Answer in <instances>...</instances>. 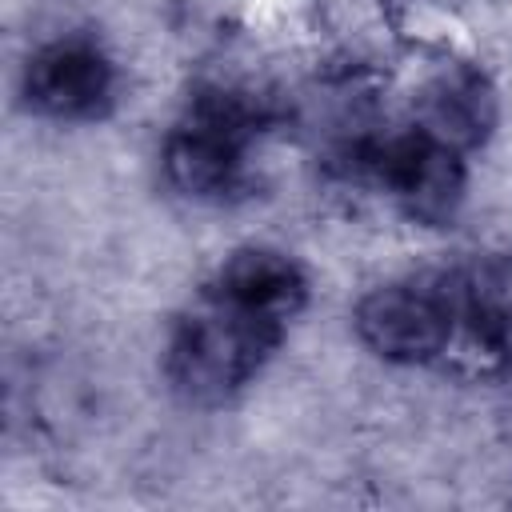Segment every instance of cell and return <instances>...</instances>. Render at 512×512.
Masks as SVG:
<instances>
[{
	"label": "cell",
	"mask_w": 512,
	"mask_h": 512,
	"mask_svg": "<svg viewBox=\"0 0 512 512\" xmlns=\"http://www.w3.org/2000/svg\"><path fill=\"white\" fill-rule=\"evenodd\" d=\"M284 324L260 316L208 284L204 300L176 324L164 356L172 388L192 404L232 400L276 352Z\"/></svg>",
	"instance_id": "obj_1"
},
{
	"label": "cell",
	"mask_w": 512,
	"mask_h": 512,
	"mask_svg": "<svg viewBox=\"0 0 512 512\" xmlns=\"http://www.w3.org/2000/svg\"><path fill=\"white\" fill-rule=\"evenodd\" d=\"M256 108L236 92L200 96L164 144V176L180 196L232 200L248 184V144L256 136Z\"/></svg>",
	"instance_id": "obj_2"
},
{
	"label": "cell",
	"mask_w": 512,
	"mask_h": 512,
	"mask_svg": "<svg viewBox=\"0 0 512 512\" xmlns=\"http://www.w3.org/2000/svg\"><path fill=\"white\" fill-rule=\"evenodd\" d=\"M456 328L452 308V280L448 272L428 280H404L384 284L368 292L356 308V332L360 340L396 364H428L448 356Z\"/></svg>",
	"instance_id": "obj_3"
},
{
	"label": "cell",
	"mask_w": 512,
	"mask_h": 512,
	"mask_svg": "<svg viewBox=\"0 0 512 512\" xmlns=\"http://www.w3.org/2000/svg\"><path fill=\"white\" fill-rule=\"evenodd\" d=\"M356 164L368 168V176L420 224H444L464 196L460 148L424 128L364 148Z\"/></svg>",
	"instance_id": "obj_4"
},
{
	"label": "cell",
	"mask_w": 512,
	"mask_h": 512,
	"mask_svg": "<svg viewBox=\"0 0 512 512\" xmlns=\"http://www.w3.org/2000/svg\"><path fill=\"white\" fill-rule=\"evenodd\" d=\"M116 92V68L100 44L68 36L44 44L24 72V96L52 120H96Z\"/></svg>",
	"instance_id": "obj_5"
},
{
	"label": "cell",
	"mask_w": 512,
	"mask_h": 512,
	"mask_svg": "<svg viewBox=\"0 0 512 512\" xmlns=\"http://www.w3.org/2000/svg\"><path fill=\"white\" fill-rule=\"evenodd\" d=\"M212 288L224 292L228 300L260 312V316L280 320V324H288L304 308V296H308L304 268L288 252H276V248L232 252L224 260V268L216 272Z\"/></svg>",
	"instance_id": "obj_6"
},
{
	"label": "cell",
	"mask_w": 512,
	"mask_h": 512,
	"mask_svg": "<svg viewBox=\"0 0 512 512\" xmlns=\"http://www.w3.org/2000/svg\"><path fill=\"white\" fill-rule=\"evenodd\" d=\"M496 120L492 88L472 68L440 72L420 96V128L448 140L452 148H476Z\"/></svg>",
	"instance_id": "obj_7"
}]
</instances>
